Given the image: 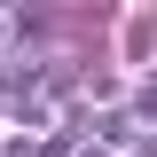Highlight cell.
Masks as SVG:
<instances>
[{
    "label": "cell",
    "mask_w": 157,
    "mask_h": 157,
    "mask_svg": "<svg viewBox=\"0 0 157 157\" xmlns=\"http://www.w3.org/2000/svg\"><path fill=\"white\" fill-rule=\"evenodd\" d=\"M141 157H157V134H141Z\"/></svg>",
    "instance_id": "6da1fadb"
},
{
    "label": "cell",
    "mask_w": 157,
    "mask_h": 157,
    "mask_svg": "<svg viewBox=\"0 0 157 157\" xmlns=\"http://www.w3.org/2000/svg\"><path fill=\"white\" fill-rule=\"evenodd\" d=\"M0 32H8V16H0Z\"/></svg>",
    "instance_id": "7a4b0ae2"
}]
</instances>
